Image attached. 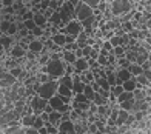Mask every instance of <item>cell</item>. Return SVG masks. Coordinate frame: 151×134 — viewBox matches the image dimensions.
<instances>
[{"instance_id":"7","label":"cell","mask_w":151,"mask_h":134,"mask_svg":"<svg viewBox=\"0 0 151 134\" xmlns=\"http://www.w3.org/2000/svg\"><path fill=\"white\" fill-rule=\"evenodd\" d=\"M73 65H74V74H82L83 71L90 70V59H86V57H79Z\"/></svg>"},{"instance_id":"39","label":"cell","mask_w":151,"mask_h":134,"mask_svg":"<svg viewBox=\"0 0 151 134\" xmlns=\"http://www.w3.org/2000/svg\"><path fill=\"white\" fill-rule=\"evenodd\" d=\"M88 133H91V134L99 133V126H97V123H96V122H90V125H88Z\"/></svg>"},{"instance_id":"21","label":"cell","mask_w":151,"mask_h":134,"mask_svg":"<svg viewBox=\"0 0 151 134\" xmlns=\"http://www.w3.org/2000/svg\"><path fill=\"white\" fill-rule=\"evenodd\" d=\"M59 82L63 83V85H66V86H70V88L73 90V86H74V77H73L71 74H65V76H62V77L59 79Z\"/></svg>"},{"instance_id":"15","label":"cell","mask_w":151,"mask_h":134,"mask_svg":"<svg viewBox=\"0 0 151 134\" xmlns=\"http://www.w3.org/2000/svg\"><path fill=\"white\" fill-rule=\"evenodd\" d=\"M50 105L52 106L54 110H57V111H59L62 106L65 105V102H63V99H62L59 94H56V96H52V97L50 99Z\"/></svg>"},{"instance_id":"26","label":"cell","mask_w":151,"mask_h":134,"mask_svg":"<svg viewBox=\"0 0 151 134\" xmlns=\"http://www.w3.org/2000/svg\"><path fill=\"white\" fill-rule=\"evenodd\" d=\"M83 94L88 97L93 102V99H94V94H96V91H94V88H93V85L91 83H88V85H85V90H83Z\"/></svg>"},{"instance_id":"31","label":"cell","mask_w":151,"mask_h":134,"mask_svg":"<svg viewBox=\"0 0 151 134\" xmlns=\"http://www.w3.org/2000/svg\"><path fill=\"white\" fill-rule=\"evenodd\" d=\"M11 42H12L11 36H8V34H3L2 36V46H3V48H9Z\"/></svg>"},{"instance_id":"33","label":"cell","mask_w":151,"mask_h":134,"mask_svg":"<svg viewBox=\"0 0 151 134\" xmlns=\"http://www.w3.org/2000/svg\"><path fill=\"white\" fill-rule=\"evenodd\" d=\"M52 77L48 74V72H45V74H39L37 77H36V80L37 82H40V83H45V82H48V80H51Z\"/></svg>"},{"instance_id":"12","label":"cell","mask_w":151,"mask_h":134,"mask_svg":"<svg viewBox=\"0 0 151 134\" xmlns=\"http://www.w3.org/2000/svg\"><path fill=\"white\" fill-rule=\"evenodd\" d=\"M62 59L65 60L66 63H74L79 57L76 56V51H70V49H63L62 51Z\"/></svg>"},{"instance_id":"46","label":"cell","mask_w":151,"mask_h":134,"mask_svg":"<svg viewBox=\"0 0 151 134\" xmlns=\"http://www.w3.org/2000/svg\"><path fill=\"white\" fill-rule=\"evenodd\" d=\"M43 111H46V113H51V111H54V108H52V106L50 105V103H48L46 106H45V110Z\"/></svg>"},{"instance_id":"27","label":"cell","mask_w":151,"mask_h":134,"mask_svg":"<svg viewBox=\"0 0 151 134\" xmlns=\"http://www.w3.org/2000/svg\"><path fill=\"white\" fill-rule=\"evenodd\" d=\"M93 102H94L96 105H104V103H109V99H105L104 96L100 94V92H96Z\"/></svg>"},{"instance_id":"40","label":"cell","mask_w":151,"mask_h":134,"mask_svg":"<svg viewBox=\"0 0 151 134\" xmlns=\"http://www.w3.org/2000/svg\"><path fill=\"white\" fill-rule=\"evenodd\" d=\"M9 26H11V22L9 20H2V32L3 34H6V32H8V29H9Z\"/></svg>"},{"instance_id":"38","label":"cell","mask_w":151,"mask_h":134,"mask_svg":"<svg viewBox=\"0 0 151 134\" xmlns=\"http://www.w3.org/2000/svg\"><path fill=\"white\" fill-rule=\"evenodd\" d=\"M34 126H36L37 130H40L42 126H45V120L42 119V116H37V117H36V122H34Z\"/></svg>"},{"instance_id":"23","label":"cell","mask_w":151,"mask_h":134,"mask_svg":"<svg viewBox=\"0 0 151 134\" xmlns=\"http://www.w3.org/2000/svg\"><path fill=\"white\" fill-rule=\"evenodd\" d=\"M88 39H90V36H88L86 32H85V29H83V31H82L80 34H79V37H77V40H76V42L79 43L80 48H83V46L88 45Z\"/></svg>"},{"instance_id":"45","label":"cell","mask_w":151,"mask_h":134,"mask_svg":"<svg viewBox=\"0 0 151 134\" xmlns=\"http://www.w3.org/2000/svg\"><path fill=\"white\" fill-rule=\"evenodd\" d=\"M2 5L3 6H11L12 5V0H2Z\"/></svg>"},{"instance_id":"48","label":"cell","mask_w":151,"mask_h":134,"mask_svg":"<svg viewBox=\"0 0 151 134\" xmlns=\"http://www.w3.org/2000/svg\"><path fill=\"white\" fill-rule=\"evenodd\" d=\"M148 29H150V31H151V17H150V19H148Z\"/></svg>"},{"instance_id":"4","label":"cell","mask_w":151,"mask_h":134,"mask_svg":"<svg viewBox=\"0 0 151 134\" xmlns=\"http://www.w3.org/2000/svg\"><path fill=\"white\" fill-rule=\"evenodd\" d=\"M83 29H85V28H83V25H82L80 20H77V19L74 20V19H73L68 25L62 26L59 32H62V34H71V36H74V37H79V34H80Z\"/></svg>"},{"instance_id":"8","label":"cell","mask_w":151,"mask_h":134,"mask_svg":"<svg viewBox=\"0 0 151 134\" xmlns=\"http://www.w3.org/2000/svg\"><path fill=\"white\" fill-rule=\"evenodd\" d=\"M59 133H66V134L76 133V123H74V120H71V119L62 120L60 125H59Z\"/></svg>"},{"instance_id":"9","label":"cell","mask_w":151,"mask_h":134,"mask_svg":"<svg viewBox=\"0 0 151 134\" xmlns=\"http://www.w3.org/2000/svg\"><path fill=\"white\" fill-rule=\"evenodd\" d=\"M17 77L11 72H2V88H11L12 85H16Z\"/></svg>"},{"instance_id":"17","label":"cell","mask_w":151,"mask_h":134,"mask_svg":"<svg viewBox=\"0 0 151 134\" xmlns=\"http://www.w3.org/2000/svg\"><path fill=\"white\" fill-rule=\"evenodd\" d=\"M48 23L50 25H56V26H62V14H60V11L57 9V11H54V14L48 19Z\"/></svg>"},{"instance_id":"18","label":"cell","mask_w":151,"mask_h":134,"mask_svg":"<svg viewBox=\"0 0 151 134\" xmlns=\"http://www.w3.org/2000/svg\"><path fill=\"white\" fill-rule=\"evenodd\" d=\"M52 42L56 43V45H59V46H63L66 45V34H62V32H57V34H52Z\"/></svg>"},{"instance_id":"22","label":"cell","mask_w":151,"mask_h":134,"mask_svg":"<svg viewBox=\"0 0 151 134\" xmlns=\"http://www.w3.org/2000/svg\"><path fill=\"white\" fill-rule=\"evenodd\" d=\"M128 70H129V72H131L133 76H139V74H142V72H143L142 65L136 63V62H133L131 65H129V66H128Z\"/></svg>"},{"instance_id":"37","label":"cell","mask_w":151,"mask_h":134,"mask_svg":"<svg viewBox=\"0 0 151 134\" xmlns=\"http://www.w3.org/2000/svg\"><path fill=\"white\" fill-rule=\"evenodd\" d=\"M83 57H86V59H90V56H91V52H93V45H86V46H83Z\"/></svg>"},{"instance_id":"41","label":"cell","mask_w":151,"mask_h":134,"mask_svg":"<svg viewBox=\"0 0 151 134\" xmlns=\"http://www.w3.org/2000/svg\"><path fill=\"white\" fill-rule=\"evenodd\" d=\"M102 48H104V49H106V51H109V52H111V51L114 49V46L111 45V42H109V40H104V43H102Z\"/></svg>"},{"instance_id":"5","label":"cell","mask_w":151,"mask_h":134,"mask_svg":"<svg viewBox=\"0 0 151 134\" xmlns=\"http://www.w3.org/2000/svg\"><path fill=\"white\" fill-rule=\"evenodd\" d=\"M94 16V8H91L88 3H85L83 0H80V3L76 6V19L83 22L85 19Z\"/></svg>"},{"instance_id":"20","label":"cell","mask_w":151,"mask_h":134,"mask_svg":"<svg viewBox=\"0 0 151 134\" xmlns=\"http://www.w3.org/2000/svg\"><path fill=\"white\" fill-rule=\"evenodd\" d=\"M123 88L125 91H134L137 88V82H136V77L133 76L131 79H128L127 82H123Z\"/></svg>"},{"instance_id":"35","label":"cell","mask_w":151,"mask_h":134,"mask_svg":"<svg viewBox=\"0 0 151 134\" xmlns=\"http://www.w3.org/2000/svg\"><path fill=\"white\" fill-rule=\"evenodd\" d=\"M23 23H25V26L28 28L29 31H32L34 28H36V22H34V19H26V20H23Z\"/></svg>"},{"instance_id":"36","label":"cell","mask_w":151,"mask_h":134,"mask_svg":"<svg viewBox=\"0 0 151 134\" xmlns=\"http://www.w3.org/2000/svg\"><path fill=\"white\" fill-rule=\"evenodd\" d=\"M9 72H11V74H14L16 77H20V76H22V66L14 65V66H12V68L9 70Z\"/></svg>"},{"instance_id":"34","label":"cell","mask_w":151,"mask_h":134,"mask_svg":"<svg viewBox=\"0 0 151 134\" xmlns=\"http://www.w3.org/2000/svg\"><path fill=\"white\" fill-rule=\"evenodd\" d=\"M74 100H77V102H91V100L88 99L83 92H77V94H74Z\"/></svg>"},{"instance_id":"32","label":"cell","mask_w":151,"mask_h":134,"mask_svg":"<svg viewBox=\"0 0 151 134\" xmlns=\"http://www.w3.org/2000/svg\"><path fill=\"white\" fill-rule=\"evenodd\" d=\"M122 28L125 29L127 32H129V31L134 29V25H133L131 20H125V22H122Z\"/></svg>"},{"instance_id":"44","label":"cell","mask_w":151,"mask_h":134,"mask_svg":"<svg viewBox=\"0 0 151 134\" xmlns=\"http://www.w3.org/2000/svg\"><path fill=\"white\" fill-rule=\"evenodd\" d=\"M76 56H77V57H83V49L77 48V49H76Z\"/></svg>"},{"instance_id":"43","label":"cell","mask_w":151,"mask_h":134,"mask_svg":"<svg viewBox=\"0 0 151 134\" xmlns=\"http://www.w3.org/2000/svg\"><path fill=\"white\" fill-rule=\"evenodd\" d=\"M83 2H85V3H88V5L91 6V8H97L99 3L102 2V0H83Z\"/></svg>"},{"instance_id":"3","label":"cell","mask_w":151,"mask_h":134,"mask_svg":"<svg viewBox=\"0 0 151 134\" xmlns=\"http://www.w3.org/2000/svg\"><path fill=\"white\" fill-rule=\"evenodd\" d=\"M133 2L131 0H113L109 3V8H111V12L114 17H120V16H125L127 12H129L133 9Z\"/></svg>"},{"instance_id":"19","label":"cell","mask_w":151,"mask_h":134,"mask_svg":"<svg viewBox=\"0 0 151 134\" xmlns=\"http://www.w3.org/2000/svg\"><path fill=\"white\" fill-rule=\"evenodd\" d=\"M134 77H136V82H137V88H140V86H150V83H151L143 72L139 76H134Z\"/></svg>"},{"instance_id":"10","label":"cell","mask_w":151,"mask_h":134,"mask_svg":"<svg viewBox=\"0 0 151 134\" xmlns=\"http://www.w3.org/2000/svg\"><path fill=\"white\" fill-rule=\"evenodd\" d=\"M116 72H117V83L116 85H123V82H127L128 79L133 77V74L129 72L128 68H117Z\"/></svg>"},{"instance_id":"42","label":"cell","mask_w":151,"mask_h":134,"mask_svg":"<svg viewBox=\"0 0 151 134\" xmlns=\"http://www.w3.org/2000/svg\"><path fill=\"white\" fill-rule=\"evenodd\" d=\"M17 31H19V26L14 25V23H11V26H9V29H8V32H6V34H8V36H14Z\"/></svg>"},{"instance_id":"30","label":"cell","mask_w":151,"mask_h":134,"mask_svg":"<svg viewBox=\"0 0 151 134\" xmlns=\"http://www.w3.org/2000/svg\"><path fill=\"white\" fill-rule=\"evenodd\" d=\"M97 62H99V65H100V66H108V65H109L108 56H105V54H99V57H97Z\"/></svg>"},{"instance_id":"29","label":"cell","mask_w":151,"mask_h":134,"mask_svg":"<svg viewBox=\"0 0 151 134\" xmlns=\"http://www.w3.org/2000/svg\"><path fill=\"white\" fill-rule=\"evenodd\" d=\"M109 42H111L113 46H119V45H123V40H122V36H113L111 39H109Z\"/></svg>"},{"instance_id":"11","label":"cell","mask_w":151,"mask_h":134,"mask_svg":"<svg viewBox=\"0 0 151 134\" xmlns=\"http://www.w3.org/2000/svg\"><path fill=\"white\" fill-rule=\"evenodd\" d=\"M45 49V42L42 39H34L32 42H29V49L28 51H32V52H42Z\"/></svg>"},{"instance_id":"6","label":"cell","mask_w":151,"mask_h":134,"mask_svg":"<svg viewBox=\"0 0 151 134\" xmlns=\"http://www.w3.org/2000/svg\"><path fill=\"white\" fill-rule=\"evenodd\" d=\"M28 103L32 106L34 114L40 116V114L43 113L45 106H46L48 103H50V100H46V99H43V97H40L39 94H34L32 97H29V99H28Z\"/></svg>"},{"instance_id":"47","label":"cell","mask_w":151,"mask_h":134,"mask_svg":"<svg viewBox=\"0 0 151 134\" xmlns=\"http://www.w3.org/2000/svg\"><path fill=\"white\" fill-rule=\"evenodd\" d=\"M70 2H71V3L74 5V6H77V5L80 3V0H70Z\"/></svg>"},{"instance_id":"25","label":"cell","mask_w":151,"mask_h":134,"mask_svg":"<svg viewBox=\"0 0 151 134\" xmlns=\"http://www.w3.org/2000/svg\"><path fill=\"white\" fill-rule=\"evenodd\" d=\"M128 99H134V91H123L122 94L117 97V103H122Z\"/></svg>"},{"instance_id":"13","label":"cell","mask_w":151,"mask_h":134,"mask_svg":"<svg viewBox=\"0 0 151 134\" xmlns=\"http://www.w3.org/2000/svg\"><path fill=\"white\" fill-rule=\"evenodd\" d=\"M36 117H37V114H34V113H31V114H23L22 119H20V123L25 126H34Z\"/></svg>"},{"instance_id":"24","label":"cell","mask_w":151,"mask_h":134,"mask_svg":"<svg viewBox=\"0 0 151 134\" xmlns=\"http://www.w3.org/2000/svg\"><path fill=\"white\" fill-rule=\"evenodd\" d=\"M25 52H26V49L25 48H22L20 45H16L14 48H12V51H11V54H12V57H23L25 56Z\"/></svg>"},{"instance_id":"28","label":"cell","mask_w":151,"mask_h":134,"mask_svg":"<svg viewBox=\"0 0 151 134\" xmlns=\"http://www.w3.org/2000/svg\"><path fill=\"white\" fill-rule=\"evenodd\" d=\"M134 103H136V99H128V100H125V102H122V103H119V105H120V108L127 110V111H131L133 106H134Z\"/></svg>"},{"instance_id":"49","label":"cell","mask_w":151,"mask_h":134,"mask_svg":"<svg viewBox=\"0 0 151 134\" xmlns=\"http://www.w3.org/2000/svg\"><path fill=\"white\" fill-rule=\"evenodd\" d=\"M131 2H133V3H136V2H140V0H131Z\"/></svg>"},{"instance_id":"14","label":"cell","mask_w":151,"mask_h":134,"mask_svg":"<svg viewBox=\"0 0 151 134\" xmlns=\"http://www.w3.org/2000/svg\"><path fill=\"white\" fill-rule=\"evenodd\" d=\"M57 94H60V96H68V97H73V99H74V91L70 88V86H66V85L60 83V82H59Z\"/></svg>"},{"instance_id":"16","label":"cell","mask_w":151,"mask_h":134,"mask_svg":"<svg viewBox=\"0 0 151 134\" xmlns=\"http://www.w3.org/2000/svg\"><path fill=\"white\" fill-rule=\"evenodd\" d=\"M34 22H36L37 26H42V28H46V26H48V19L45 17L43 12H36V16H34Z\"/></svg>"},{"instance_id":"2","label":"cell","mask_w":151,"mask_h":134,"mask_svg":"<svg viewBox=\"0 0 151 134\" xmlns=\"http://www.w3.org/2000/svg\"><path fill=\"white\" fill-rule=\"evenodd\" d=\"M57 88H59V79H51V80H48V82H45L39 86L37 94L40 97L50 100L52 96L57 94Z\"/></svg>"},{"instance_id":"1","label":"cell","mask_w":151,"mask_h":134,"mask_svg":"<svg viewBox=\"0 0 151 134\" xmlns=\"http://www.w3.org/2000/svg\"><path fill=\"white\" fill-rule=\"evenodd\" d=\"M66 62L63 59H50V62L45 65L43 71L48 72L52 79H60L66 74Z\"/></svg>"}]
</instances>
